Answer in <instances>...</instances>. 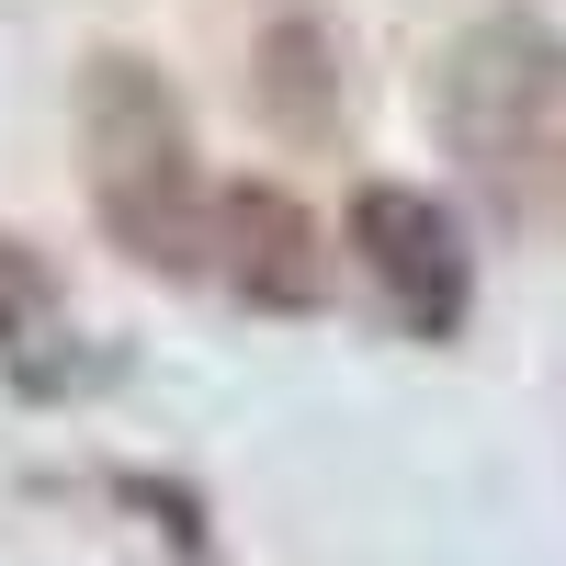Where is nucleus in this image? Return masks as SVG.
<instances>
[{
	"instance_id": "nucleus-1",
	"label": "nucleus",
	"mask_w": 566,
	"mask_h": 566,
	"mask_svg": "<svg viewBox=\"0 0 566 566\" xmlns=\"http://www.w3.org/2000/svg\"><path fill=\"white\" fill-rule=\"evenodd\" d=\"M80 181L136 272H170V283L216 272V193H205L193 125H181L170 80L125 45H103L80 69Z\"/></svg>"
},
{
	"instance_id": "nucleus-2",
	"label": "nucleus",
	"mask_w": 566,
	"mask_h": 566,
	"mask_svg": "<svg viewBox=\"0 0 566 566\" xmlns=\"http://www.w3.org/2000/svg\"><path fill=\"white\" fill-rule=\"evenodd\" d=\"M442 125H453L464 159L522 170L544 136L566 125V34L533 23V12H488L442 57Z\"/></svg>"
},
{
	"instance_id": "nucleus-3",
	"label": "nucleus",
	"mask_w": 566,
	"mask_h": 566,
	"mask_svg": "<svg viewBox=\"0 0 566 566\" xmlns=\"http://www.w3.org/2000/svg\"><path fill=\"white\" fill-rule=\"evenodd\" d=\"M340 227H352L363 283L397 306L408 340H453L464 328V239H453V216L419 193V181H363Z\"/></svg>"
},
{
	"instance_id": "nucleus-4",
	"label": "nucleus",
	"mask_w": 566,
	"mask_h": 566,
	"mask_svg": "<svg viewBox=\"0 0 566 566\" xmlns=\"http://www.w3.org/2000/svg\"><path fill=\"white\" fill-rule=\"evenodd\" d=\"M216 272H227V295H239V306L306 317V306L328 295L317 216L283 193V181H227V193H216Z\"/></svg>"
},
{
	"instance_id": "nucleus-5",
	"label": "nucleus",
	"mask_w": 566,
	"mask_h": 566,
	"mask_svg": "<svg viewBox=\"0 0 566 566\" xmlns=\"http://www.w3.org/2000/svg\"><path fill=\"white\" fill-rule=\"evenodd\" d=\"M261 80H250V103L272 114V136H328L340 125V69H328V23H306V12H283L272 34H261V57H250Z\"/></svg>"
},
{
	"instance_id": "nucleus-6",
	"label": "nucleus",
	"mask_w": 566,
	"mask_h": 566,
	"mask_svg": "<svg viewBox=\"0 0 566 566\" xmlns=\"http://www.w3.org/2000/svg\"><path fill=\"white\" fill-rule=\"evenodd\" d=\"M45 317H57V272H45V261L12 239V227H0V352H12V340H34Z\"/></svg>"
}]
</instances>
